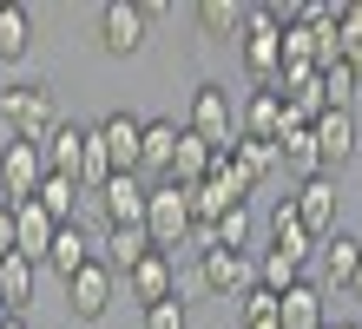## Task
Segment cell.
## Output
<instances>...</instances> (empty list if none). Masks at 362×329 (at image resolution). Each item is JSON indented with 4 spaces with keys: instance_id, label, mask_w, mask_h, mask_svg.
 Instances as JSON below:
<instances>
[{
    "instance_id": "74e56055",
    "label": "cell",
    "mask_w": 362,
    "mask_h": 329,
    "mask_svg": "<svg viewBox=\"0 0 362 329\" xmlns=\"http://www.w3.org/2000/svg\"><path fill=\"white\" fill-rule=\"evenodd\" d=\"M7 316H13V303H7V290H0V323H7Z\"/></svg>"
},
{
    "instance_id": "8992f818",
    "label": "cell",
    "mask_w": 362,
    "mask_h": 329,
    "mask_svg": "<svg viewBox=\"0 0 362 329\" xmlns=\"http://www.w3.org/2000/svg\"><path fill=\"white\" fill-rule=\"evenodd\" d=\"M145 231H152L158 250H178V237H191V191H185V185H152Z\"/></svg>"
},
{
    "instance_id": "83f0119b",
    "label": "cell",
    "mask_w": 362,
    "mask_h": 329,
    "mask_svg": "<svg viewBox=\"0 0 362 329\" xmlns=\"http://www.w3.org/2000/svg\"><path fill=\"white\" fill-rule=\"evenodd\" d=\"M244 20H250V7H238V0H204V7H198V27H204L211 40L244 33Z\"/></svg>"
},
{
    "instance_id": "30bf717a",
    "label": "cell",
    "mask_w": 362,
    "mask_h": 329,
    "mask_svg": "<svg viewBox=\"0 0 362 329\" xmlns=\"http://www.w3.org/2000/svg\"><path fill=\"white\" fill-rule=\"evenodd\" d=\"M112 270H105V263H86V270H79L73 283H66V310L79 316V323H99L105 310H112Z\"/></svg>"
},
{
    "instance_id": "4dcf8cb0",
    "label": "cell",
    "mask_w": 362,
    "mask_h": 329,
    "mask_svg": "<svg viewBox=\"0 0 362 329\" xmlns=\"http://www.w3.org/2000/svg\"><path fill=\"white\" fill-rule=\"evenodd\" d=\"M244 244H250V204H230L211 224V250H244Z\"/></svg>"
},
{
    "instance_id": "d6a6232c",
    "label": "cell",
    "mask_w": 362,
    "mask_h": 329,
    "mask_svg": "<svg viewBox=\"0 0 362 329\" xmlns=\"http://www.w3.org/2000/svg\"><path fill=\"white\" fill-rule=\"evenodd\" d=\"M238 303H244V329H276V310H284V296H276V290L257 283V290L238 296Z\"/></svg>"
},
{
    "instance_id": "d6986e66",
    "label": "cell",
    "mask_w": 362,
    "mask_h": 329,
    "mask_svg": "<svg viewBox=\"0 0 362 329\" xmlns=\"http://www.w3.org/2000/svg\"><path fill=\"white\" fill-rule=\"evenodd\" d=\"M211 171H218V151H211V145L198 139V132H185V139H178V158H172V178H165V185L198 191V185L211 178Z\"/></svg>"
},
{
    "instance_id": "8fae6325",
    "label": "cell",
    "mask_w": 362,
    "mask_h": 329,
    "mask_svg": "<svg viewBox=\"0 0 362 329\" xmlns=\"http://www.w3.org/2000/svg\"><path fill=\"white\" fill-rule=\"evenodd\" d=\"M145 204H152V185L139 178V171H125L99 191V211H105V231L112 224H145Z\"/></svg>"
},
{
    "instance_id": "7bdbcfd3",
    "label": "cell",
    "mask_w": 362,
    "mask_h": 329,
    "mask_svg": "<svg viewBox=\"0 0 362 329\" xmlns=\"http://www.w3.org/2000/svg\"><path fill=\"white\" fill-rule=\"evenodd\" d=\"M356 73H362V66H356Z\"/></svg>"
},
{
    "instance_id": "1f68e13d",
    "label": "cell",
    "mask_w": 362,
    "mask_h": 329,
    "mask_svg": "<svg viewBox=\"0 0 362 329\" xmlns=\"http://www.w3.org/2000/svg\"><path fill=\"white\" fill-rule=\"evenodd\" d=\"M257 283H264V290H276V296H284V290H296V283H303V263H290V257L264 250V257H257Z\"/></svg>"
},
{
    "instance_id": "9a60e30c",
    "label": "cell",
    "mask_w": 362,
    "mask_h": 329,
    "mask_svg": "<svg viewBox=\"0 0 362 329\" xmlns=\"http://www.w3.org/2000/svg\"><path fill=\"white\" fill-rule=\"evenodd\" d=\"M178 139H185V125H178V119H145V165H139V178H152V185L172 178Z\"/></svg>"
},
{
    "instance_id": "603a6c76",
    "label": "cell",
    "mask_w": 362,
    "mask_h": 329,
    "mask_svg": "<svg viewBox=\"0 0 362 329\" xmlns=\"http://www.w3.org/2000/svg\"><path fill=\"white\" fill-rule=\"evenodd\" d=\"M276 329H329L323 323V290L303 277L296 290H284V310H276Z\"/></svg>"
},
{
    "instance_id": "9c48e42d",
    "label": "cell",
    "mask_w": 362,
    "mask_h": 329,
    "mask_svg": "<svg viewBox=\"0 0 362 329\" xmlns=\"http://www.w3.org/2000/svg\"><path fill=\"white\" fill-rule=\"evenodd\" d=\"M336 204H343V191H336L329 171L296 185V217H303V231L316 237V244H323V237H336Z\"/></svg>"
},
{
    "instance_id": "ffe728a7",
    "label": "cell",
    "mask_w": 362,
    "mask_h": 329,
    "mask_svg": "<svg viewBox=\"0 0 362 329\" xmlns=\"http://www.w3.org/2000/svg\"><path fill=\"white\" fill-rule=\"evenodd\" d=\"M316 257H323V283H329V290H349L356 270H362V244H356V237H343V231L323 237V244H316Z\"/></svg>"
},
{
    "instance_id": "60d3db41",
    "label": "cell",
    "mask_w": 362,
    "mask_h": 329,
    "mask_svg": "<svg viewBox=\"0 0 362 329\" xmlns=\"http://www.w3.org/2000/svg\"><path fill=\"white\" fill-rule=\"evenodd\" d=\"M0 158H7V132H0Z\"/></svg>"
},
{
    "instance_id": "b9f144b4",
    "label": "cell",
    "mask_w": 362,
    "mask_h": 329,
    "mask_svg": "<svg viewBox=\"0 0 362 329\" xmlns=\"http://www.w3.org/2000/svg\"><path fill=\"white\" fill-rule=\"evenodd\" d=\"M336 329H362V323H336Z\"/></svg>"
},
{
    "instance_id": "8d00e7d4",
    "label": "cell",
    "mask_w": 362,
    "mask_h": 329,
    "mask_svg": "<svg viewBox=\"0 0 362 329\" xmlns=\"http://www.w3.org/2000/svg\"><path fill=\"white\" fill-rule=\"evenodd\" d=\"M20 250V217H13V204H0V257H13Z\"/></svg>"
},
{
    "instance_id": "4fadbf2b",
    "label": "cell",
    "mask_w": 362,
    "mask_h": 329,
    "mask_svg": "<svg viewBox=\"0 0 362 329\" xmlns=\"http://www.w3.org/2000/svg\"><path fill=\"white\" fill-rule=\"evenodd\" d=\"M125 290H132V303H139V310H152V303H172V296H178V270H172V257H165V250H152L132 277H125Z\"/></svg>"
},
{
    "instance_id": "ba28073f",
    "label": "cell",
    "mask_w": 362,
    "mask_h": 329,
    "mask_svg": "<svg viewBox=\"0 0 362 329\" xmlns=\"http://www.w3.org/2000/svg\"><path fill=\"white\" fill-rule=\"evenodd\" d=\"M93 132H99V145H105V158H112L119 178L145 165V119H132V112H105Z\"/></svg>"
},
{
    "instance_id": "6da1fadb",
    "label": "cell",
    "mask_w": 362,
    "mask_h": 329,
    "mask_svg": "<svg viewBox=\"0 0 362 329\" xmlns=\"http://www.w3.org/2000/svg\"><path fill=\"white\" fill-rule=\"evenodd\" d=\"M59 125V105H53V86L40 79H13L0 86V132L7 139H27V145H47Z\"/></svg>"
},
{
    "instance_id": "f35d334b",
    "label": "cell",
    "mask_w": 362,
    "mask_h": 329,
    "mask_svg": "<svg viewBox=\"0 0 362 329\" xmlns=\"http://www.w3.org/2000/svg\"><path fill=\"white\" fill-rule=\"evenodd\" d=\"M0 329H27V316H7V323H0Z\"/></svg>"
},
{
    "instance_id": "836d02e7",
    "label": "cell",
    "mask_w": 362,
    "mask_h": 329,
    "mask_svg": "<svg viewBox=\"0 0 362 329\" xmlns=\"http://www.w3.org/2000/svg\"><path fill=\"white\" fill-rule=\"evenodd\" d=\"M336 47L349 66H362V0H343V27H336Z\"/></svg>"
},
{
    "instance_id": "277c9868",
    "label": "cell",
    "mask_w": 362,
    "mask_h": 329,
    "mask_svg": "<svg viewBox=\"0 0 362 329\" xmlns=\"http://www.w3.org/2000/svg\"><path fill=\"white\" fill-rule=\"evenodd\" d=\"M40 185H47V151L27 139H7V158H0V204H33Z\"/></svg>"
},
{
    "instance_id": "f546056e",
    "label": "cell",
    "mask_w": 362,
    "mask_h": 329,
    "mask_svg": "<svg viewBox=\"0 0 362 329\" xmlns=\"http://www.w3.org/2000/svg\"><path fill=\"white\" fill-rule=\"evenodd\" d=\"M211 178H218V185H224L230 197H238V204H244V197H250V191H257V185H264V178H257V171H250V165L238 158V151H218V171H211Z\"/></svg>"
},
{
    "instance_id": "4316f807",
    "label": "cell",
    "mask_w": 362,
    "mask_h": 329,
    "mask_svg": "<svg viewBox=\"0 0 362 329\" xmlns=\"http://www.w3.org/2000/svg\"><path fill=\"white\" fill-rule=\"evenodd\" d=\"M27 47H33V13H27V7H0V59L20 66V59H27Z\"/></svg>"
},
{
    "instance_id": "7a4b0ae2",
    "label": "cell",
    "mask_w": 362,
    "mask_h": 329,
    "mask_svg": "<svg viewBox=\"0 0 362 329\" xmlns=\"http://www.w3.org/2000/svg\"><path fill=\"white\" fill-rule=\"evenodd\" d=\"M185 132H198V139L211 145V151H238V119H230V93L218 79H204L198 93H191V112H185Z\"/></svg>"
},
{
    "instance_id": "e0dca14e",
    "label": "cell",
    "mask_w": 362,
    "mask_h": 329,
    "mask_svg": "<svg viewBox=\"0 0 362 329\" xmlns=\"http://www.w3.org/2000/svg\"><path fill=\"white\" fill-rule=\"evenodd\" d=\"M270 250H276V257H290V263H303V270H310V250H316V237L303 231V217H296V197H284V204L270 211Z\"/></svg>"
},
{
    "instance_id": "d4e9b609",
    "label": "cell",
    "mask_w": 362,
    "mask_h": 329,
    "mask_svg": "<svg viewBox=\"0 0 362 329\" xmlns=\"http://www.w3.org/2000/svg\"><path fill=\"white\" fill-rule=\"evenodd\" d=\"M79 197H86V191H79L73 178H59V171H47V185H40V197H33V204L47 211L59 231H66V224H79V217H73V211H79Z\"/></svg>"
},
{
    "instance_id": "44dd1931",
    "label": "cell",
    "mask_w": 362,
    "mask_h": 329,
    "mask_svg": "<svg viewBox=\"0 0 362 329\" xmlns=\"http://www.w3.org/2000/svg\"><path fill=\"white\" fill-rule=\"evenodd\" d=\"M13 217H20V257H27V263H47V257H53L59 224H53L40 204H13Z\"/></svg>"
},
{
    "instance_id": "5b68a950",
    "label": "cell",
    "mask_w": 362,
    "mask_h": 329,
    "mask_svg": "<svg viewBox=\"0 0 362 329\" xmlns=\"http://www.w3.org/2000/svg\"><path fill=\"white\" fill-rule=\"evenodd\" d=\"M158 7H145V0H105L99 7V47L105 53H119V59H132L145 47V20H152Z\"/></svg>"
},
{
    "instance_id": "e575fe53",
    "label": "cell",
    "mask_w": 362,
    "mask_h": 329,
    "mask_svg": "<svg viewBox=\"0 0 362 329\" xmlns=\"http://www.w3.org/2000/svg\"><path fill=\"white\" fill-rule=\"evenodd\" d=\"M238 158L257 171V178H270V171L284 165V151H276V145H257V139H238Z\"/></svg>"
},
{
    "instance_id": "2e32d148",
    "label": "cell",
    "mask_w": 362,
    "mask_h": 329,
    "mask_svg": "<svg viewBox=\"0 0 362 329\" xmlns=\"http://www.w3.org/2000/svg\"><path fill=\"white\" fill-rule=\"evenodd\" d=\"M86 145H93V125L59 119V125H53V139L40 145V151H47V171H59V178H73V185H79V158H86Z\"/></svg>"
},
{
    "instance_id": "5bb4252c",
    "label": "cell",
    "mask_w": 362,
    "mask_h": 329,
    "mask_svg": "<svg viewBox=\"0 0 362 329\" xmlns=\"http://www.w3.org/2000/svg\"><path fill=\"white\" fill-rule=\"evenodd\" d=\"M99 250H105L99 263H105L112 277H119V270L132 277V270H139V263L152 257L158 244H152V231H145V224H112V231H105V244H99Z\"/></svg>"
},
{
    "instance_id": "52a82bcc",
    "label": "cell",
    "mask_w": 362,
    "mask_h": 329,
    "mask_svg": "<svg viewBox=\"0 0 362 329\" xmlns=\"http://www.w3.org/2000/svg\"><path fill=\"white\" fill-rule=\"evenodd\" d=\"M198 283L211 296H250L257 290V257L250 250H204L198 257Z\"/></svg>"
},
{
    "instance_id": "d590c367",
    "label": "cell",
    "mask_w": 362,
    "mask_h": 329,
    "mask_svg": "<svg viewBox=\"0 0 362 329\" xmlns=\"http://www.w3.org/2000/svg\"><path fill=\"white\" fill-rule=\"evenodd\" d=\"M145 329H191L185 296H172V303H152V310H145Z\"/></svg>"
},
{
    "instance_id": "3957f363",
    "label": "cell",
    "mask_w": 362,
    "mask_h": 329,
    "mask_svg": "<svg viewBox=\"0 0 362 329\" xmlns=\"http://www.w3.org/2000/svg\"><path fill=\"white\" fill-rule=\"evenodd\" d=\"M244 66L257 73V86H276V73H284V20L270 7H250L244 20Z\"/></svg>"
},
{
    "instance_id": "484cf974",
    "label": "cell",
    "mask_w": 362,
    "mask_h": 329,
    "mask_svg": "<svg viewBox=\"0 0 362 329\" xmlns=\"http://www.w3.org/2000/svg\"><path fill=\"white\" fill-rule=\"evenodd\" d=\"M33 283H40V263H27V257H0V290H7V303H13V316H27V303H33Z\"/></svg>"
},
{
    "instance_id": "7402d4cb",
    "label": "cell",
    "mask_w": 362,
    "mask_h": 329,
    "mask_svg": "<svg viewBox=\"0 0 362 329\" xmlns=\"http://www.w3.org/2000/svg\"><path fill=\"white\" fill-rule=\"evenodd\" d=\"M86 263H99V257H93V237L79 231V224H66V231L53 237V257H47V270H53L59 283H73L79 270H86Z\"/></svg>"
},
{
    "instance_id": "ab89813d",
    "label": "cell",
    "mask_w": 362,
    "mask_h": 329,
    "mask_svg": "<svg viewBox=\"0 0 362 329\" xmlns=\"http://www.w3.org/2000/svg\"><path fill=\"white\" fill-rule=\"evenodd\" d=\"M349 296H356V303H362V270H356V283H349Z\"/></svg>"
},
{
    "instance_id": "f1b7e54d",
    "label": "cell",
    "mask_w": 362,
    "mask_h": 329,
    "mask_svg": "<svg viewBox=\"0 0 362 329\" xmlns=\"http://www.w3.org/2000/svg\"><path fill=\"white\" fill-rule=\"evenodd\" d=\"M356 93H362V73H356L349 59L323 66V99H329V112H349V105H356Z\"/></svg>"
},
{
    "instance_id": "cb8c5ba5",
    "label": "cell",
    "mask_w": 362,
    "mask_h": 329,
    "mask_svg": "<svg viewBox=\"0 0 362 329\" xmlns=\"http://www.w3.org/2000/svg\"><path fill=\"white\" fill-rule=\"evenodd\" d=\"M276 151H284V171H296V185L323 178V151H316V132L310 125H290L284 139H276Z\"/></svg>"
},
{
    "instance_id": "7c38bea8",
    "label": "cell",
    "mask_w": 362,
    "mask_h": 329,
    "mask_svg": "<svg viewBox=\"0 0 362 329\" xmlns=\"http://www.w3.org/2000/svg\"><path fill=\"white\" fill-rule=\"evenodd\" d=\"M290 125H296V119H290V105L276 99V93H264V86L250 93L244 119H238V132H244V139H257V145H276V139H284Z\"/></svg>"
},
{
    "instance_id": "ac0fdd59",
    "label": "cell",
    "mask_w": 362,
    "mask_h": 329,
    "mask_svg": "<svg viewBox=\"0 0 362 329\" xmlns=\"http://www.w3.org/2000/svg\"><path fill=\"white\" fill-rule=\"evenodd\" d=\"M310 132H316V151H323V171L336 178V165L356 151V112H323Z\"/></svg>"
}]
</instances>
